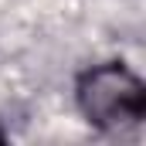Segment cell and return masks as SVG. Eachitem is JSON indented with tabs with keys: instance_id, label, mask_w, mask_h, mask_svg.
Listing matches in <instances>:
<instances>
[{
	"instance_id": "6da1fadb",
	"label": "cell",
	"mask_w": 146,
	"mask_h": 146,
	"mask_svg": "<svg viewBox=\"0 0 146 146\" xmlns=\"http://www.w3.org/2000/svg\"><path fill=\"white\" fill-rule=\"evenodd\" d=\"M75 102L95 129L119 133L143 122L146 85L126 61H106L75 78Z\"/></svg>"
},
{
	"instance_id": "7a4b0ae2",
	"label": "cell",
	"mask_w": 146,
	"mask_h": 146,
	"mask_svg": "<svg viewBox=\"0 0 146 146\" xmlns=\"http://www.w3.org/2000/svg\"><path fill=\"white\" fill-rule=\"evenodd\" d=\"M3 139H7V133H3V129H0V143H3Z\"/></svg>"
}]
</instances>
